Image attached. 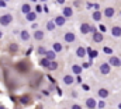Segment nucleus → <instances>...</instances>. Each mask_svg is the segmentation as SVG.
<instances>
[{
  "mask_svg": "<svg viewBox=\"0 0 121 109\" xmlns=\"http://www.w3.org/2000/svg\"><path fill=\"white\" fill-rule=\"evenodd\" d=\"M11 21H13V16H11V14H4V16L0 17V25H3V27L10 25Z\"/></svg>",
  "mask_w": 121,
  "mask_h": 109,
  "instance_id": "f257e3e1",
  "label": "nucleus"
},
{
  "mask_svg": "<svg viewBox=\"0 0 121 109\" xmlns=\"http://www.w3.org/2000/svg\"><path fill=\"white\" fill-rule=\"evenodd\" d=\"M108 64L114 66V67H121V59L117 57V56H111L110 60H108Z\"/></svg>",
  "mask_w": 121,
  "mask_h": 109,
  "instance_id": "f03ea898",
  "label": "nucleus"
},
{
  "mask_svg": "<svg viewBox=\"0 0 121 109\" xmlns=\"http://www.w3.org/2000/svg\"><path fill=\"white\" fill-rule=\"evenodd\" d=\"M41 77H42V76H41L39 73H34L32 77H31V81H30L31 85H32V87H37V85L39 84V81H41Z\"/></svg>",
  "mask_w": 121,
  "mask_h": 109,
  "instance_id": "7ed1b4c3",
  "label": "nucleus"
},
{
  "mask_svg": "<svg viewBox=\"0 0 121 109\" xmlns=\"http://www.w3.org/2000/svg\"><path fill=\"white\" fill-rule=\"evenodd\" d=\"M63 38H65V41H66L68 43H72V42H75V39H76V36H75L73 32H66Z\"/></svg>",
  "mask_w": 121,
  "mask_h": 109,
  "instance_id": "20e7f679",
  "label": "nucleus"
},
{
  "mask_svg": "<svg viewBox=\"0 0 121 109\" xmlns=\"http://www.w3.org/2000/svg\"><path fill=\"white\" fill-rule=\"evenodd\" d=\"M100 71H101V74H108L110 73V64L108 63H101L100 64Z\"/></svg>",
  "mask_w": 121,
  "mask_h": 109,
  "instance_id": "39448f33",
  "label": "nucleus"
},
{
  "mask_svg": "<svg viewBox=\"0 0 121 109\" xmlns=\"http://www.w3.org/2000/svg\"><path fill=\"white\" fill-rule=\"evenodd\" d=\"M114 13H116V10L113 8V7H107L106 10H104V17H107V18H111L113 16H114Z\"/></svg>",
  "mask_w": 121,
  "mask_h": 109,
  "instance_id": "423d86ee",
  "label": "nucleus"
},
{
  "mask_svg": "<svg viewBox=\"0 0 121 109\" xmlns=\"http://www.w3.org/2000/svg\"><path fill=\"white\" fill-rule=\"evenodd\" d=\"M111 35L114 36V38H120L121 36V27H113V29H111Z\"/></svg>",
  "mask_w": 121,
  "mask_h": 109,
  "instance_id": "0eeeda50",
  "label": "nucleus"
},
{
  "mask_svg": "<svg viewBox=\"0 0 121 109\" xmlns=\"http://www.w3.org/2000/svg\"><path fill=\"white\" fill-rule=\"evenodd\" d=\"M93 41H94V42H101V41H103V34L94 31V32H93Z\"/></svg>",
  "mask_w": 121,
  "mask_h": 109,
  "instance_id": "6e6552de",
  "label": "nucleus"
},
{
  "mask_svg": "<svg viewBox=\"0 0 121 109\" xmlns=\"http://www.w3.org/2000/svg\"><path fill=\"white\" fill-rule=\"evenodd\" d=\"M54 23H55V25H63V24H65V23H66V18H65V17H63V16H58V17H56V18H55V21H54Z\"/></svg>",
  "mask_w": 121,
  "mask_h": 109,
  "instance_id": "1a4fd4ad",
  "label": "nucleus"
},
{
  "mask_svg": "<svg viewBox=\"0 0 121 109\" xmlns=\"http://www.w3.org/2000/svg\"><path fill=\"white\" fill-rule=\"evenodd\" d=\"M86 105H87V108H90V109H94L96 108V99H93V98H87L86 99Z\"/></svg>",
  "mask_w": 121,
  "mask_h": 109,
  "instance_id": "9d476101",
  "label": "nucleus"
},
{
  "mask_svg": "<svg viewBox=\"0 0 121 109\" xmlns=\"http://www.w3.org/2000/svg\"><path fill=\"white\" fill-rule=\"evenodd\" d=\"M63 82H65L66 85H72V84L75 82V78H73L72 76H69V74H68V76H65V77H63Z\"/></svg>",
  "mask_w": 121,
  "mask_h": 109,
  "instance_id": "9b49d317",
  "label": "nucleus"
},
{
  "mask_svg": "<svg viewBox=\"0 0 121 109\" xmlns=\"http://www.w3.org/2000/svg\"><path fill=\"white\" fill-rule=\"evenodd\" d=\"M34 39H37V41H42V39H44V32L39 31V29L35 31V32H34Z\"/></svg>",
  "mask_w": 121,
  "mask_h": 109,
  "instance_id": "f8f14e48",
  "label": "nucleus"
},
{
  "mask_svg": "<svg viewBox=\"0 0 121 109\" xmlns=\"http://www.w3.org/2000/svg\"><path fill=\"white\" fill-rule=\"evenodd\" d=\"M17 69L21 70V71H27V70H28V64H27L26 62H20V63L17 64Z\"/></svg>",
  "mask_w": 121,
  "mask_h": 109,
  "instance_id": "ddd939ff",
  "label": "nucleus"
},
{
  "mask_svg": "<svg viewBox=\"0 0 121 109\" xmlns=\"http://www.w3.org/2000/svg\"><path fill=\"white\" fill-rule=\"evenodd\" d=\"M76 56H78V57H85V56H86V49L82 48V46L78 48V49H76Z\"/></svg>",
  "mask_w": 121,
  "mask_h": 109,
  "instance_id": "4468645a",
  "label": "nucleus"
},
{
  "mask_svg": "<svg viewBox=\"0 0 121 109\" xmlns=\"http://www.w3.org/2000/svg\"><path fill=\"white\" fill-rule=\"evenodd\" d=\"M45 56H47V59H48L49 62H52V60L55 59V56H56V53H55L54 51H47V52H45Z\"/></svg>",
  "mask_w": 121,
  "mask_h": 109,
  "instance_id": "2eb2a0df",
  "label": "nucleus"
},
{
  "mask_svg": "<svg viewBox=\"0 0 121 109\" xmlns=\"http://www.w3.org/2000/svg\"><path fill=\"white\" fill-rule=\"evenodd\" d=\"M72 14H73V10L70 8V7H65L63 8V17L66 18V17H72Z\"/></svg>",
  "mask_w": 121,
  "mask_h": 109,
  "instance_id": "dca6fc26",
  "label": "nucleus"
},
{
  "mask_svg": "<svg viewBox=\"0 0 121 109\" xmlns=\"http://www.w3.org/2000/svg\"><path fill=\"white\" fill-rule=\"evenodd\" d=\"M99 97H100V98H104V99H106V98L108 97V91H107L106 88H100V90H99Z\"/></svg>",
  "mask_w": 121,
  "mask_h": 109,
  "instance_id": "f3484780",
  "label": "nucleus"
},
{
  "mask_svg": "<svg viewBox=\"0 0 121 109\" xmlns=\"http://www.w3.org/2000/svg\"><path fill=\"white\" fill-rule=\"evenodd\" d=\"M80 31H82V34H89V32H90V25L86 24V23L82 24V25H80Z\"/></svg>",
  "mask_w": 121,
  "mask_h": 109,
  "instance_id": "a211bd4d",
  "label": "nucleus"
},
{
  "mask_svg": "<svg viewBox=\"0 0 121 109\" xmlns=\"http://www.w3.org/2000/svg\"><path fill=\"white\" fill-rule=\"evenodd\" d=\"M20 101H21V104H24V105H28V104H31V98L28 97V95H23V97L20 98Z\"/></svg>",
  "mask_w": 121,
  "mask_h": 109,
  "instance_id": "6ab92c4d",
  "label": "nucleus"
},
{
  "mask_svg": "<svg viewBox=\"0 0 121 109\" xmlns=\"http://www.w3.org/2000/svg\"><path fill=\"white\" fill-rule=\"evenodd\" d=\"M91 17H93V20H94V21H100V20H101V13H100L99 10H94V13H93V16H91Z\"/></svg>",
  "mask_w": 121,
  "mask_h": 109,
  "instance_id": "aec40b11",
  "label": "nucleus"
},
{
  "mask_svg": "<svg viewBox=\"0 0 121 109\" xmlns=\"http://www.w3.org/2000/svg\"><path fill=\"white\" fill-rule=\"evenodd\" d=\"M72 71H73L75 74H80V73H82V66H79V64H73V66H72Z\"/></svg>",
  "mask_w": 121,
  "mask_h": 109,
  "instance_id": "412c9836",
  "label": "nucleus"
},
{
  "mask_svg": "<svg viewBox=\"0 0 121 109\" xmlns=\"http://www.w3.org/2000/svg\"><path fill=\"white\" fill-rule=\"evenodd\" d=\"M21 11H23L24 14H27V13H30V11H31V7H30V4H27V3H26V4H23V6H21Z\"/></svg>",
  "mask_w": 121,
  "mask_h": 109,
  "instance_id": "4be33fe9",
  "label": "nucleus"
},
{
  "mask_svg": "<svg viewBox=\"0 0 121 109\" xmlns=\"http://www.w3.org/2000/svg\"><path fill=\"white\" fill-rule=\"evenodd\" d=\"M47 69H49V70H56V69H58V63L52 60V62H49V64H48Z\"/></svg>",
  "mask_w": 121,
  "mask_h": 109,
  "instance_id": "5701e85b",
  "label": "nucleus"
},
{
  "mask_svg": "<svg viewBox=\"0 0 121 109\" xmlns=\"http://www.w3.org/2000/svg\"><path fill=\"white\" fill-rule=\"evenodd\" d=\"M26 17H27V21H34L37 16H35V13L30 11V13H27V14H26Z\"/></svg>",
  "mask_w": 121,
  "mask_h": 109,
  "instance_id": "b1692460",
  "label": "nucleus"
},
{
  "mask_svg": "<svg viewBox=\"0 0 121 109\" xmlns=\"http://www.w3.org/2000/svg\"><path fill=\"white\" fill-rule=\"evenodd\" d=\"M21 39L23 41H28L30 39V34L27 31H21Z\"/></svg>",
  "mask_w": 121,
  "mask_h": 109,
  "instance_id": "393cba45",
  "label": "nucleus"
},
{
  "mask_svg": "<svg viewBox=\"0 0 121 109\" xmlns=\"http://www.w3.org/2000/svg\"><path fill=\"white\" fill-rule=\"evenodd\" d=\"M54 52L56 53V52H62V45L58 43V42H55L54 43Z\"/></svg>",
  "mask_w": 121,
  "mask_h": 109,
  "instance_id": "a878e982",
  "label": "nucleus"
},
{
  "mask_svg": "<svg viewBox=\"0 0 121 109\" xmlns=\"http://www.w3.org/2000/svg\"><path fill=\"white\" fill-rule=\"evenodd\" d=\"M54 28H55V23L54 21H48L47 23V29L48 31H54Z\"/></svg>",
  "mask_w": 121,
  "mask_h": 109,
  "instance_id": "bb28decb",
  "label": "nucleus"
},
{
  "mask_svg": "<svg viewBox=\"0 0 121 109\" xmlns=\"http://www.w3.org/2000/svg\"><path fill=\"white\" fill-rule=\"evenodd\" d=\"M48 64H49V60L48 59H41V66L42 67H48Z\"/></svg>",
  "mask_w": 121,
  "mask_h": 109,
  "instance_id": "cd10ccee",
  "label": "nucleus"
},
{
  "mask_svg": "<svg viewBox=\"0 0 121 109\" xmlns=\"http://www.w3.org/2000/svg\"><path fill=\"white\" fill-rule=\"evenodd\" d=\"M10 51H11V52H17V51H18V46H17L16 43H11V45H10Z\"/></svg>",
  "mask_w": 121,
  "mask_h": 109,
  "instance_id": "c85d7f7f",
  "label": "nucleus"
},
{
  "mask_svg": "<svg viewBox=\"0 0 121 109\" xmlns=\"http://www.w3.org/2000/svg\"><path fill=\"white\" fill-rule=\"evenodd\" d=\"M103 51H104V53H108V54H111V53H113L111 48H107V46H104V48H103Z\"/></svg>",
  "mask_w": 121,
  "mask_h": 109,
  "instance_id": "c756f323",
  "label": "nucleus"
},
{
  "mask_svg": "<svg viewBox=\"0 0 121 109\" xmlns=\"http://www.w3.org/2000/svg\"><path fill=\"white\" fill-rule=\"evenodd\" d=\"M37 52H38V53H39V54H45V52H47V51H45V49H44V48H42V46H39V48H38V51H37Z\"/></svg>",
  "mask_w": 121,
  "mask_h": 109,
  "instance_id": "7c9ffc66",
  "label": "nucleus"
},
{
  "mask_svg": "<svg viewBox=\"0 0 121 109\" xmlns=\"http://www.w3.org/2000/svg\"><path fill=\"white\" fill-rule=\"evenodd\" d=\"M89 52H90L91 57H96V56H97V52H96V51H90V49H89Z\"/></svg>",
  "mask_w": 121,
  "mask_h": 109,
  "instance_id": "2f4dec72",
  "label": "nucleus"
},
{
  "mask_svg": "<svg viewBox=\"0 0 121 109\" xmlns=\"http://www.w3.org/2000/svg\"><path fill=\"white\" fill-rule=\"evenodd\" d=\"M82 87H83V90H85V91H89V90H90V88H89V85H87V84H83V85H82Z\"/></svg>",
  "mask_w": 121,
  "mask_h": 109,
  "instance_id": "473e14b6",
  "label": "nucleus"
},
{
  "mask_svg": "<svg viewBox=\"0 0 121 109\" xmlns=\"http://www.w3.org/2000/svg\"><path fill=\"white\" fill-rule=\"evenodd\" d=\"M0 7H6V1L4 0H0Z\"/></svg>",
  "mask_w": 121,
  "mask_h": 109,
  "instance_id": "72a5a7b5",
  "label": "nucleus"
},
{
  "mask_svg": "<svg viewBox=\"0 0 121 109\" xmlns=\"http://www.w3.org/2000/svg\"><path fill=\"white\" fill-rule=\"evenodd\" d=\"M35 10H37V13H41V10H42V8H41V6H37V7H35Z\"/></svg>",
  "mask_w": 121,
  "mask_h": 109,
  "instance_id": "f704fd0d",
  "label": "nucleus"
},
{
  "mask_svg": "<svg viewBox=\"0 0 121 109\" xmlns=\"http://www.w3.org/2000/svg\"><path fill=\"white\" fill-rule=\"evenodd\" d=\"M72 109H82V106H79V105H72Z\"/></svg>",
  "mask_w": 121,
  "mask_h": 109,
  "instance_id": "c9c22d12",
  "label": "nucleus"
},
{
  "mask_svg": "<svg viewBox=\"0 0 121 109\" xmlns=\"http://www.w3.org/2000/svg\"><path fill=\"white\" fill-rule=\"evenodd\" d=\"M56 1H58V3H60V4H63V3H65V0H56Z\"/></svg>",
  "mask_w": 121,
  "mask_h": 109,
  "instance_id": "e433bc0d",
  "label": "nucleus"
},
{
  "mask_svg": "<svg viewBox=\"0 0 121 109\" xmlns=\"http://www.w3.org/2000/svg\"><path fill=\"white\" fill-rule=\"evenodd\" d=\"M0 109H6V108H4V106H0Z\"/></svg>",
  "mask_w": 121,
  "mask_h": 109,
  "instance_id": "4c0bfd02",
  "label": "nucleus"
},
{
  "mask_svg": "<svg viewBox=\"0 0 121 109\" xmlns=\"http://www.w3.org/2000/svg\"><path fill=\"white\" fill-rule=\"evenodd\" d=\"M31 1H37V0H31Z\"/></svg>",
  "mask_w": 121,
  "mask_h": 109,
  "instance_id": "58836bf2",
  "label": "nucleus"
},
{
  "mask_svg": "<svg viewBox=\"0 0 121 109\" xmlns=\"http://www.w3.org/2000/svg\"><path fill=\"white\" fill-rule=\"evenodd\" d=\"M120 109H121V104H120Z\"/></svg>",
  "mask_w": 121,
  "mask_h": 109,
  "instance_id": "ea45409f",
  "label": "nucleus"
},
{
  "mask_svg": "<svg viewBox=\"0 0 121 109\" xmlns=\"http://www.w3.org/2000/svg\"><path fill=\"white\" fill-rule=\"evenodd\" d=\"M0 36H1V32H0Z\"/></svg>",
  "mask_w": 121,
  "mask_h": 109,
  "instance_id": "a19ab883",
  "label": "nucleus"
},
{
  "mask_svg": "<svg viewBox=\"0 0 121 109\" xmlns=\"http://www.w3.org/2000/svg\"><path fill=\"white\" fill-rule=\"evenodd\" d=\"M42 1H47V0H42Z\"/></svg>",
  "mask_w": 121,
  "mask_h": 109,
  "instance_id": "79ce46f5",
  "label": "nucleus"
},
{
  "mask_svg": "<svg viewBox=\"0 0 121 109\" xmlns=\"http://www.w3.org/2000/svg\"><path fill=\"white\" fill-rule=\"evenodd\" d=\"M4 1H9V0H4Z\"/></svg>",
  "mask_w": 121,
  "mask_h": 109,
  "instance_id": "37998d69",
  "label": "nucleus"
},
{
  "mask_svg": "<svg viewBox=\"0 0 121 109\" xmlns=\"http://www.w3.org/2000/svg\"><path fill=\"white\" fill-rule=\"evenodd\" d=\"M89 109H90V108H89Z\"/></svg>",
  "mask_w": 121,
  "mask_h": 109,
  "instance_id": "c03bdc74",
  "label": "nucleus"
}]
</instances>
